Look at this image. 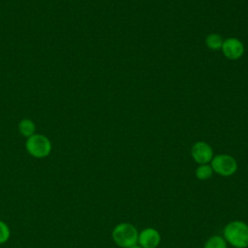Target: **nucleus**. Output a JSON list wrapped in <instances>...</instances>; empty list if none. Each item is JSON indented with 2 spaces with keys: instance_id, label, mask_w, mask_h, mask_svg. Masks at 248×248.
I'll return each instance as SVG.
<instances>
[{
  "instance_id": "nucleus-3",
  "label": "nucleus",
  "mask_w": 248,
  "mask_h": 248,
  "mask_svg": "<svg viewBox=\"0 0 248 248\" xmlns=\"http://www.w3.org/2000/svg\"><path fill=\"white\" fill-rule=\"evenodd\" d=\"M112 239L120 247L129 248L138 241L139 232L133 225L129 223H120L112 231Z\"/></svg>"
},
{
  "instance_id": "nucleus-4",
  "label": "nucleus",
  "mask_w": 248,
  "mask_h": 248,
  "mask_svg": "<svg viewBox=\"0 0 248 248\" xmlns=\"http://www.w3.org/2000/svg\"><path fill=\"white\" fill-rule=\"evenodd\" d=\"M210 163L213 171L222 176L232 175L237 170L236 160L228 154L215 155L213 156Z\"/></svg>"
},
{
  "instance_id": "nucleus-11",
  "label": "nucleus",
  "mask_w": 248,
  "mask_h": 248,
  "mask_svg": "<svg viewBox=\"0 0 248 248\" xmlns=\"http://www.w3.org/2000/svg\"><path fill=\"white\" fill-rule=\"evenodd\" d=\"M203 248H227V243L222 236L213 235L206 240Z\"/></svg>"
},
{
  "instance_id": "nucleus-6",
  "label": "nucleus",
  "mask_w": 248,
  "mask_h": 248,
  "mask_svg": "<svg viewBox=\"0 0 248 248\" xmlns=\"http://www.w3.org/2000/svg\"><path fill=\"white\" fill-rule=\"evenodd\" d=\"M191 155L196 163L207 164L213 158V149L205 141H197L191 148Z\"/></svg>"
},
{
  "instance_id": "nucleus-1",
  "label": "nucleus",
  "mask_w": 248,
  "mask_h": 248,
  "mask_svg": "<svg viewBox=\"0 0 248 248\" xmlns=\"http://www.w3.org/2000/svg\"><path fill=\"white\" fill-rule=\"evenodd\" d=\"M224 239L235 248L248 247V225L232 221L224 228Z\"/></svg>"
},
{
  "instance_id": "nucleus-12",
  "label": "nucleus",
  "mask_w": 248,
  "mask_h": 248,
  "mask_svg": "<svg viewBox=\"0 0 248 248\" xmlns=\"http://www.w3.org/2000/svg\"><path fill=\"white\" fill-rule=\"evenodd\" d=\"M11 236V231L8 224L0 220V244L6 243Z\"/></svg>"
},
{
  "instance_id": "nucleus-5",
  "label": "nucleus",
  "mask_w": 248,
  "mask_h": 248,
  "mask_svg": "<svg viewBox=\"0 0 248 248\" xmlns=\"http://www.w3.org/2000/svg\"><path fill=\"white\" fill-rule=\"evenodd\" d=\"M221 50L224 56L230 60H237L244 53V46L237 38H228L223 41Z\"/></svg>"
},
{
  "instance_id": "nucleus-2",
  "label": "nucleus",
  "mask_w": 248,
  "mask_h": 248,
  "mask_svg": "<svg viewBox=\"0 0 248 248\" xmlns=\"http://www.w3.org/2000/svg\"><path fill=\"white\" fill-rule=\"evenodd\" d=\"M51 142L49 139L43 134H34L26 139L25 149L29 155L37 159L47 157L51 152Z\"/></svg>"
},
{
  "instance_id": "nucleus-10",
  "label": "nucleus",
  "mask_w": 248,
  "mask_h": 248,
  "mask_svg": "<svg viewBox=\"0 0 248 248\" xmlns=\"http://www.w3.org/2000/svg\"><path fill=\"white\" fill-rule=\"evenodd\" d=\"M213 173V170L211 168V166L207 165V164H202L200 165L197 169H196V176L198 179L200 180H205L208 179L209 177H211Z\"/></svg>"
},
{
  "instance_id": "nucleus-13",
  "label": "nucleus",
  "mask_w": 248,
  "mask_h": 248,
  "mask_svg": "<svg viewBox=\"0 0 248 248\" xmlns=\"http://www.w3.org/2000/svg\"><path fill=\"white\" fill-rule=\"evenodd\" d=\"M129 248H142V247H140V245H137V244H135V245H133V246H131V247H129Z\"/></svg>"
},
{
  "instance_id": "nucleus-9",
  "label": "nucleus",
  "mask_w": 248,
  "mask_h": 248,
  "mask_svg": "<svg viewBox=\"0 0 248 248\" xmlns=\"http://www.w3.org/2000/svg\"><path fill=\"white\" fill-rule=\"evenodd\" d=\"M222 37L217 33H210L205 38V45L211 50H219L223 45Z\"/></svg>"
},
{
  "instance_id": "nucleus-7",
  "label": "nucleus",
  "mask_w": 248,
  "mask_h": 248,
  "mask_svg": "<svg viewBox=\"0 0 248 248\" xmlns=\"http://www.w3.org/2000/svg\"><path fill=\"white\" fill-rule=\"evenodd\" d=\"M138 241L142 248H156L161 241V236L157 230L146 228L139 233Z\"/></svg>"
},
{
  "instance_id": "nucleus-8",
  "label": "nucleus",
  "mask_w": 248,
  "mask_h": 248,
  "mask_svg": "<svg viewBox=\"0 0 248 248\" xmlns=\"http://www.w3.org/2000/svg\"><path fill=\"white\" fill-rule=\"evenodd\" d=\"M17 129H18L19 134L27 139L35 134L36 125H35L34 121L31 120L30 118H23L19 121Z\"/></svg>"
}]
</instances>
